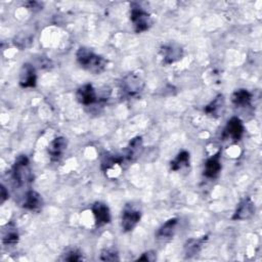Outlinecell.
<instances>
[{
	"instance_id": "cell-12",
	"label": "cell",
	"mask_w": 262,
	"mask_h": 262,
	"mask_svg": "<svg viewBox=\"0 0 262 262\" xmlns=\"http://www.w3.org/2000/svg\"><path fill=\"white\" fill-rule=\"evenodd\" d=\"M67 146H68V140L66 137H62V136L55 137L53 140L50 141L47 148L50 159L52 161H58L62 157L63 152L66 151Z\"/></svg>"
},
{
	"instance_id": "cell-18",
	"label": "cell",
	"mask_w": 262,
	"mask_h": 262,
	"mask_svg": "<svg viewBox=\"0 0 262 262\" xmlns=\"http://www.w3.org/2000/svg\"><path fill=\"white\" fill-rule=\"evenodd\" d=\"M252 99V94L247 89H238L233 92L231 96V101L236 107H245L250 104Z\"/></svg>"
},
{
	"instance_id": "cell-11",
	"label": "cell",
	"mask_w": 262,
	"mask_h": 262,
	"mask_svg": "<svg viewBox=\"0 0 262 262\" xmlns=\"http://www.w3.org/2000/svg\"><path fill=\"white\" fill-rule=\"evenodd\" d=\"M161 55L165 64H171L179 59L183 55L182 48L177 44H167L161 48Z\"/></svg>"
},
{
	"instance_id": "cell-7",
	"label": "cell",
	"mask_w": 262,
	"mask_h": 262,
	"mask_svg": "<svg viewBox=\"0 0 262 262\" xmlns=\"http://www.w3.org/2000/svg\"><path fill=\"white\" fill-rule=\"evenodd\" d=\"M254 213H255L254 202L249 196H247L239 202L231 219L238 220V221L246 220V219L251 218L254 215Z\"/></svg>"
},
{
	"instance_id": "cell-5",
	"label": "cell",
	"mask_w": 262,
	"mask_h": 262,
	"mask_svg": "<svg viewBox=\"0 0 262 262\" xmlns=\"http://www.w3.org/2000/svg\"><path fill=\"white\" fill-rule=\"evenodd\" d=\"M122 91L127 96H135L139 94L144 87V82L136 74H128L122 80Z\"/></svg>"
},
{
	"instance_id": "cell-20",
	"label": "cell",
	"mask_w": 262,
	"mask_h": 262,
	"mask_svg": "<svg viewBox=\"0 0 262 262\" xmlns=\"http://www.w3.org/2000/svg\"><path fill=\"white\" fill-rule=\"evenodd\" d=\"M187 166H189V152L186 150L178 152V155L170 162V169L172 171H178Z\"/></svg>"
},
{
	"instance_id": "cell-15",
	"label": "cell",
	"mask_w": 262,
	"mask_h": 262,
	"mask_svg": "<svg viewBox=\"0 0 262 262\" xmlns=\"http://www.w3.org/2000/svg\"><path fill=\"white\" fill-rule=\"evenodd\" d=\"M178 225V219L177 218H171L167 220L159 229L157 232V238L159 239H169L173 237L176 228Z\"/></svg>"
},
{
	"instance_id": "cell-9",
	"label": "cell",
	"mask_w": 262,
	"mask_h": 262,
	"mask_svg": "<svg viewBox=\"0 0 262 262\" xmlns=\"http://www.w3.org/2000/svg\"><path fill=\"white\" fill-rule=\"evenodd\" d=\"M37 83V74L31 63H24L19 72V85L23 88H33Z\"/></svg>"
},
{
	"instance_id": "cell-23",
	"label": "cell",
	"mask_w": 262,
	"mask_h": 262,
	"mask_svg": "<svg viewBox=\"0 0 262 262\" xmlns=\"http://www.w3.org/2000/svg\"><path fill=\"white\" fill-rule=\"evenodd\" d=\"M100 260H102V261H118L119 260L118 252L113 249H104L101 251Z\"/></svg>"
},
{
	"instance_id": "cell-19",
	"label": "cell",
	"mask_w": 262,
	"mask_h": 262,
	"mask_svg": "<svg viewBox=\"0 0 262 262\" xmlns=\"http://www.w3.org/2000/svg\"><path fill=\"white\" fill-rule=\"evenodd\" d=\"M19 235L13 223L6 224V228L2 231V243L4 245H15L18 242Z\"/></svg>"
},
{
	"instance_id": "cell-22",
	"label": "cell",
	"mask_w": 262,
	"mask_h": 262,
	"mask_svg": "<svg viewBox=\"0 0 262 262\" xmlns=\"http://www.w3.org/2000/svg\"><path fill=\"white\" fill-rule=\"evenodd\" d=\"M82 259H83L82 254L76 249H71V250L67 251L62 257V260L70 261V262H76V261H80Z\"/></svg>"
},
{
	"instance_id": "cell-8",
	"label": "cell",
	"mask_w": 262,
	"mask_h": 262,
	"mask_svg": "<svg viewBox=\"0 0 262 262\" xmlns=\"http://www.w3.org/2000/svg\"><path fill=\"white\" fill-rule=\"evenodd\" d=\"M77 100L83 105H91L97 101V94L94 87L87 83L80 86L76 91Z\"/></svg>"
},
{
	"instance_id": "cell-14",
	"label": "cell",
	"mask_w": 262,
	"mask_h": 262,
	"mask_svg": "<svg viewBox=\"0 0 262 262\" xmlns=\"http://www.w3.org/2000/svg\"><path fill=\"white\" fill-rule=\"evenodd\" d=\"M23 208L31 211H36L39 210L43 206V199L41 194H39L35 190H29L26 192L23 199L21 203Z\"/></svg>"
},
{
	"instance_id": "cell-1",
	"label": "cell",
	"mask_w": 262,
	"mask_h": 262,
	"mask_svg": "<svg viewBox=\"0 0 262 262\" xmlns=\"http://www.w3.org/2000/svg\"><path fill=\"white\" fill-rule=\"evenodd\" d=\"M76 58L81 68L94 75L102 73L107 67V60L103 56L94 53L87 47H80L77 50Z\"/></svg>"
},
{
	"instance_id": "cell-13",
	"label": "cell",
	"mask_w": 262,
	"mask_h": 262,
	"mask_svg": "<svg viewBox=\"0 0 262 262\" xmlns=\"http://www.w3.org/2000/svg\"><path fill=\"white\" fill-rule=\"evenodd\" d=\"M221 152L218 151L211 158H209L204 167V176L207 178H215L218 176V174L221 171Z\"/></svg>"
},
{
	"instance_id": "cell-17",
	"label": "cell",
	"mask_w": 262,
	"mask_h": 262,
	"mask_svg": "<svg viewBox=\"0 0 262 262\" xmlns=\"http://www.w3.org/2000/svg\"><path fill=\"white\" fill-rule=\"evenodd\" d=\"M207 239H208L207 235L206 236H202L200 238H189V239H187L185 242V244H184L185 256L190 258V257H193L194 255H196L201 251L204 243Z\"/></svg>"
},
{
	"instance_id": "cell-16",
	"label": "cell",
	"mask_w": 262,
	"mask_h": 262,
	"mask_svg": "<svg viewBox=\"0 0 262 262\" xmlns=\"http://www.w3.org/2000/svg\"><path fill=\"white\" fill-rule=\"evenodd\" d=\"M224 105H225V99L224 96L219 94L217 95L208 105L205 106L204 111L206 114H208L209 116L212 117H219L224 110Z\"/></svg>"
},
{
	"instance_id": "cell-21",
	"label": "cell",
	"mask_w": 262,
	"mask_h": 262,
	"mask_svg": "<svg viewBox=\"0 0 262 262\" xmlns=\"http://www.w3.org/2000/svg\"><path fill=\"white\" fill-rule=\"evenodd\" d=\"M141 149H142V138L140 136H137V137L131 139V141L126 149L125 157L129 161H133L139 155Z\"/></svg>"
},
{
	"instance_id": "cell-26",
	"label": "cell",
	"mask_w": 262,
	"mask_h": 262,
	"mask_svg": "<svg viewBox=\"0 0 262 262\" xmlns=\"http://www.w3.org/2000/svg\"><path fill=\"white\" fill-rule=\"evenodd\" d=\"M26 6H27L29 9H33V10H35L36 8H37V9H40V8H41L39 2H32V1L26 3Z\"/></svg>"
},
{
	"instance_id": "cell-10",
	"label": "cell",
	"mask_w": 262,
	"mask_h": 262,
	"mask_svg": "<svg viewBox=\"0 0 262 262\" xmlns=\"http://www.w3.org/2000/svg\"><path fill=\"white\" fill-rule=\"evenodd\" d=\"M244 133V125L239 118L232 117L227 121V124L224 129V135L227 138H230L232 141H238Z\"/></svg>"
},
{
	"instance_id": "cell-6",
	"label": "cell",
	"mask_w": 262,
	"mask_h": 262,
	"mask_svg": "<svg viewBox=\"0 0 262 262\" xmlns=\"http://www.w3.org/2000/svg\"><path fill=\"white\" fill-rule=\"evenodd\" d=\"M91 211L94 217L95 225L97 227H101L103 225L111 223V220H112L111 211L106 204L102 202H95L91 207Z\"/></svg>"
},
{
	"instance_id": "cell-24",
	"label": "cell",
	"mask_w": 262,
	"mask_h": 262,
	"mask_svg": "<svg viewBox=\"0 0 262 262\" xmlns=\"http://www.w3.org/2000/svg\"><path fill=\"white\" fill-rule=\"evenodd\" d=\"M157 258L155 251H148L143 253L140 257L137 258V261H155Z\"/></svg>"
},
{
	"instance_id": "cell-2",
	"label": "cell",
	"mask_w": 262,
	"mask_h": 262,
	"mask_svg": "<svg viewBox=\"0 0 262 262\" xmlns=\"http://www.w3.org/2000/svg\"><path fill=\"white\" fill-rule=\"evenodd\" d=\"M12 177L14 181L19 185H26L33 181V172L30 167L29 159L21 155L15 159L12 167Z\"/></svg>"
},
{
	"instance_id": "cell-4",
	"label": "cell",
	"mask_w": 262,
	"mask_h": 262,
	"mask_svg": "<svg viewBox=\"0 0 262 262\" xmlns=\"http://www.w3.org/2000/svg\"><path fill=\"white\" fill-rule=\"evenodd\" d=\"M141 218V212L133 205H126L121 217V226L125 232L131 231L139 223Z\"/></svg>"
},
{
	"instance_id": "cell-25",
	"label": "cell",
	"mask_w": 262,
	"mask_h": 262,
	"mask_svg": "<svg viewBox=\"0 0 262 262\" xmlns=\"http://www.w3.org/2000/svg\"><path fill=\"white\" fill-rule=\"evenodd\" d=\"M8 198H9V192L6 189V187L2 184L1 188H0V203L3 204Z\"/></svg>"
},
{
	"instance_id": "cell-3",
	"label": "cell",
	"mask_w": 262,
	"mask_h": 262,
	"mask_svg": "<svg viewBox=\"0 0 262 262\" xmlns=\"http://www.w3.org/2000/svg\"><path fill=\"white\" fill-rule=\"evenodd\" d=\"M130 20L133 24L134 31L136 33L145 32L152 25V18L150 16V14L136 4H133L131 6Z\"/></svg>"
}]
</instances>
